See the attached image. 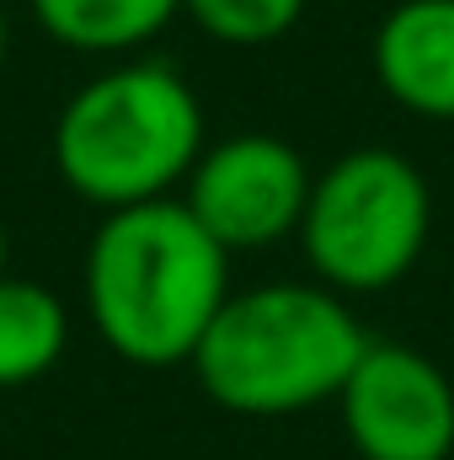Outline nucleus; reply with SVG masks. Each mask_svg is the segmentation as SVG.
Segmentation results:
<instances>
[{
  "instance_id": "obj_1",
  "label": "nucleus",
  "mask_w": 454,
  "mask_h": 460,
  "mask_svg": "<svg viewBox=\"0 0 454 460\" xmlns=\"http://www.w3.org/2000/svg\"><path fill=\"white\" fill-rule=\"evenodd\" d=\"M230 300V252L182 199L102 215L86 246V311L97 338L139 369L193 364Z\"/></svg>"
},
{
  "instance_id": "obj_2",
  "label": "nucleus",
  "mask_w": 454,
  "mask_h": 460,
  "mask_svg": "<svg viewBox=\"0 0 454 460\" xmlns=\"http://www.w3.org/2000/svg\"><path fill=\"white\" fill-rule=\"evenodd\" d=\"M369 332L327 284H257L230 295L193 353L209 402L240 418H289L337 402Z\"/></svg>"
},
{
  "instance_id": "obj_3",
  "label": "nucleus",
  "mask_w": 454,
  "mask_h": 460,
  "mask_svg": "<svg viewBox=\"0 0 454 460\" xmlns=\"http://www.w3.org/2000/svg\"><path fill=\"white\" fill-rule=\"evenodd\" d=\"M204 155V102L161 59L113 65L86 81L54 123V166L97 209L171 199Z\"/></svg>"
},
{
  "instance_id": "obj_4",
  "label": "nucleus",
  "mask_w": 454,
  "mask_h": 460,
  "mask_svg": "<svg viewBox=\"0 0 454 460\" xmlns=\"http://www.w3.org/2000/svg\"><path fill=\"white\" fill-rule=\"evenodd\" d=\"M433 226L423 172L385 145L337 155L316 182L300 220V246L332 295H380L401 284Z\"/></svg>"
},
{
  "instance_id": "obj_5",
  "label": "nucleus",
  "mask_w": 454,
  "mask_h": 460,
  "mask_svg": "<svg viewBox=\"0 0 454 460\" xmlns=\"http://www.w3.org/2000/svg\"><path fill=\"white\" fill-rule=\"evenodd\" d=\"M310 166L278 134H230L204 145L198 166L188 172V209L230 257L262 252L284 235H300L310 204Z\"/></svg>"
},
{
  "instance_id": "obj_6",
  "label": "nucleus",
  "mask_w": 454,
  "mask_h": 460,
  "mask_svg": "<svg viewBox=\"0 0 454 460\" xmlns=\"http://www.w3.org/2000/svg\"><path fill=\"white\" fill-rule=\"evenodd\" d=\"M347 445L363 460H450L454 385L450 375L406 343H374L358 353L337 391Z\"/></svg>"
},
{
  "instance_id": "obj_7",
  "label": "nucleus",
  "mask_w": 454,
  "mask_h": 460,
  "mask_svg": "<svg viewBox=\"0 0 454 460\" xmlns=\"http://www.w3.org/2000/svg\"><path fill=\"white\" fill-rule=\"evenodd\" d=\"M374 75L396 108L454 123V0H401L374 32Z\"/></svg>"
},
{
  "instance_id": "obj_8",
  "label": "nucleus",
  "mask_w": 454,
  "mask_h": 460,
  "mask_svg": "<svg viewBox=\"0 0 454 460\" xmlns=\"http://www.w3.org/2000/svg\"><path fill=\"white\" fill-rule=\"evenodd\" d=\"M70 343L65 300L38 279L0 273V391L43 380Z\"/></svg>"
},
{
  "instance_id": "obj_9",
  "label": "nucleus",
  "mask_w": 454,
  "mask_h": 460,
  "mask_svg": "<svg viewBox=\"0 0 454 460\" xmlns=\"http://www.w3.org/2000/svg\"><path fill=\"white\" fill-rule=\"evenodd\" d=\"M182 0H32L38 27L75 54H128L150 43Z\"/></svg>"
},
{
  "instance_id": "obj_10",
  "label": "nucleus",
  "mask_w": 454,
  "mask_h": 460,
  "mask_svg": "<svg viewBox=\"0 0 454 460\" xmlns=\"http://www.w3.org/2000/svg\"><path fill=\"white\" fill-rule=\"evenodd\" d=\"M182 11L225 49H267L294 32L305 0H182Z\"/></svg>"
},
{
  "instance_id": "obj_11",
  "label": "nucleus",
  "mask_w": 454,
  "mask_h": 460,
  "mask_svg": "<svg viewBox=\"0 0 454 460\" xmlns=\"http://www.w3.org/2000/svg\"><path fill=\"white\" fill-rule=\"evenodd\" d=\"M5 43H11V27H5V11H0V65H5Z\"/></svg>"
},
{
  "instance_id": "obj_12",
  "label": "nucleus",
  "mask_w": 454,
  "mask_h": 460,
  "mask_svg": "<svg viewBox=\"0 0 454 460\" xmlns=\"http://www.w3.org/2000/svg\"><path fill=\"white\" fill-rule=\"evenodd\" d=\"M0 273H5V226H0Z\"/></svg>"
}]
</instances>
